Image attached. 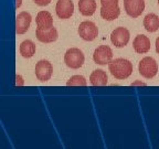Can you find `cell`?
Segmentation results:
<instances>
[{
    "label": "cell",
    "instance_id": "6da1fadb",
    "mask_svg": "<svg viewBox=\"0 0 159 149\" xmlns=\"http://www.w3.org/2000/svg\"><path fill=\"white\" fill-rule=\"evenodd\" d=\"M108 70L115 79H125L132 75L133 64L129 60L118 57V59L112 60L108 63Z\"/></svg>",
    "mask_w": 159,
    "mask_h": 149
},
{
    "label": "cell",
    "instance_id": "7a4b0ae2",
    "mask_svg": "<svg viewBox=\"0 0 159 149\" xmlns=\"http://www.w3.org/2000/svg\"><path fill=\"white\" fill-rule=\"evenodd\" d=\"M139 74L144 76L145 79H152L158 73V64L156 60L152 56H146L140 60L138 64Z\"/></svg>",
    "mask_w": 159,
    "mask_h": 149
},
{
    "label": "cell",
    "instance_id": "3957f363",
    "mask_svg": "<svg viewBox=\"0 0 159 149\" xmlns=\"http://www.w3.org/2000/svg\"><path fill=\"white\" fill-rule=\"evenodd\" d=\"M85 61L84 53L77 47H71L64 54V63L71 69H80Z\"/></svg>",
    "mask_w": 159,
    "mask_h": 149
},
{
    "label": "cell",
    "instance_id": "277c9868",
    "mask_svg": "<svg viewBox=\"0 0 159 149\" xmlns=\"http://www.w3.org/2000/svg\"><path fill=\"white\" fill-rule=\"evenodd\" d=\"M79 34L84 41H94L98 35V28L92 21H83L79 25Z\"/></svg>",
    "mask_w": 159,
    "mask_h": 149
},
{
    "label": "cell",
    "instance_id": "5b68a950",
    "mask_svg": "<svg viewBox=\"0 0 159 149\" xmlns=\"http://www.w3.org/2000/svg\"><path fill=\"white\" fill-rule=\"evenodd\" d=\"M34 73L40 82H47L53 74V66L48 60H40L35 64Z\"/></svg>",
    "mask_w": 159,
    "mask_h": 149
},
{
    "label": "cell",
    "instance_id": "8992f818",
    "mask_svg": "<svg viewBox=\"0 0 159 149\" xmlns=\"http://www.w3.org/2000/svg\"><path fill=\"white\" fill-rule=\"evenodd\" d=\"M130 39V33L128 29L124 27H118L111 33V41L116 47H124L128 44Z\"/></svg>",
    "mask_w": 159,
    "mask_h": 149
},
{
    "label": "cell",
    "instance_id": "52a82bcc",
    "mask_svg": "<svg viewBox=\"0 0 159 149\" xmlns=\"http://www.w3.org/2000/svg\"><path fill=\"white\" fill-rule=\"evenodd\" d=\"M113 59V50L108 45H99L93 53V60L96 64L106 65Z\"/></svg>",
    "mask_w": 159,
    "mask_h": 149
},
{
    "label": "cell",
    "instance_id": "ba28073f",
    "mask_svg": "<svg viewBox=\"0 0 159 149\" xmlns=\"http://www.w3.org/2000/svg\"><path fill=\"white\" fill-rule=\"evenodd\" d=\"M124 9L129 17H139L145 10V0H124Z\"/></svg>",
    "mask_w": 159,
    "mask_h": 149
},
{
    "label": "cell",
    "instance_id": "9c48e42d",
    "mask_svg": "<svg viewBox=\"0 0 159 149\" xmlns=\"http://www.w3.org/2000/svg\"><path fill=\"white\" fill-rule=\"evenodd\" d=\"M55 12L60 19H69L74 12V3L72 0H59L55 6Z\"/></svg>",
    "mask_w": 159,
    "mask_h": 149
},
{
    "label": "cell",
    "instance_id": "30bf717a",
    "mask_svg": "<svg viewBox=\"0 0 159 149\" xmlns=\"http://www.w3.org/2000/svg\"><path fill=\"white\" fill-rule=\"evenodd\" d=\"M35 37L40 42L51 43L57 41V30L54 27L51 28H37L35 30Z\"/></svg>",
    "mask_w": 159,
    "mask_h": 149
},
{
    "label": "cell",
    "instance_id": "8fae6325",
    "mask_svg": "<svg viewBox=\"0 0 159 149\" xmlns=\"http://www.w3.org/2000/svg\"><path fill=\"white\" fill-rule=\"evenodd\" d=\"M32 21V17L28 11H21L16 18V32L17 34H23L29 30Z\"/></svg>",
    "mask_w": 159,
    "mask_h": 149
},
{
    "label": "cell",
    "instance_id": "7c38bea8",
    "mask_svg": "<svg viewBox=\"0 0 159 149\" xmlns=\"http://www.w3.org/2000/svg\"><path fill=\"white\" fill-rule=\"evenodd\" d=\"M133 47H134L135 52L143 54V53H147L150 50V40L148 37L144 34H138L135 37L134 41H133Z\"/></svg>",
    "mask_w": 159,
    "mask_h": 149
},
{
    "label": "cell",
    "instance_id": "4fadbf2b",
    "mask_svg": "<svg viewBox=\"0 0 159 149\" xmlns=\"http://www.w3.org/2000/svg\"><path fill=\"white\" fill-rule=\"evenodd\" d=\"M89 83L93 86H105L108 83V76L103 70H95L89 75Z\"/></svg>",
    "mask_w": 159,
    "mask_h": 149
},
{
    "label": "cell",
    "instance_id": "5bb4252c",
    "mask_svg": "<svg viewBox=\"0 0 159 149\" xmlns=\"http://www.w3.org/2000/svg\"><path fill=\"white\" fill-rule=\"evenodd\" d=\"M35 23L39 28H51L53 27V17L49 11H40L35 17Z\"/></svg>",
    "mask_w": 159,
    "mask_h": 149
},
{
    "label": "cell",
    "instance_id": "9a60e30c",
    "mask_svg": "<svg viewBox=\"0 0 159 149\" xmlns=\"http://www.w3.org/2000/svg\"><path fill=\"white\" fill-rule=\"evenodd\" d=\"M79 10L85 17L93 16L96 11V1L95 0H79Z\"/></svg>",
    "mask_w": 159,
    "mask_h": 149
},
{
    "label": "cell",
    "instance_id": "2e32d148",
    "mask_svg": "<svg viewBox=\"0 0 159 149\" xmlns=\"http://www.w3.org/2000/svg\"><path fill=\"white\" fill-rule=\"evenodd\" d=\"M144 28L148 32H156L159 29V17L156 13H148L144 18Z\"/></svg>",
    "mask_w": 159,
    "mask_h": 149
},
{
    "label": "cell",
    "instance_id": "e0dca14e",
    "mask_svg": "<svg viewBox=\"0 0 159 149\" xmlns=\"http://www.w3.org/2000/svg\"><path fill=\"white\" fill-rule=\"evenodd\" d=\"M35 44L31 41V40H25L23 42H21L19 47V52L20 54L22 55L23 57L25 59H30V57H32L35 53Z\"/></svg>",
    "mask_w": 159,
    "mask_h": 149
},
{
    "label": "cell",
    "instance_id": "ac0fdd59",
    "mask_svg": "<svg viewBox=\"0 0 159 149\" xmlns=\"http://www.w3.org/2000/svg\"><path fill=\"white\" fill-rule=\"evenodd\" d=\"M101 17L106 21H113L117 19L120 15V9L119 7H113V8H105L101 7Z\"/></svg>",
    "mask_w": 159,
    "mask_h": 149
},
{
    "label": "cell",
    "instance_id": "d6986e66",
    "mask_svg": "<svg viewBox=\"0 0 159 149\" xmlns=\"http://www.w3.org/2000/svg\"><path fill=\"white\" fill-rule=\"evenodd\" d=\"M67 86H86L87 82L83 75H73L66 82Z\"/></svg>",
    "mask_w": 159,
    "mask_h": 149
},
{
    "label": "cell",
    "instance_id": "ffe728a7",
    "mask_svg": "<svg viewBox=\"0 0 159 149\" xmlns=\"http://www.w3.org/2000/svg\"><path fill=\"white\" fill-rule=\"evenodd\" d=\"M118 1L119 0H101V5L105 8L118 7Z\"/></svg>",
    "mask_w": 159,
    "mask_h": 149
},
{
    "label": "cell",
    "instance_id": "44dd1931",
    "mask_svg": "<svg viewBox=\"0 0 159 149\" xmlns=\"http://www.w3.org/2000/svg\"><path fill=\"white\" fill-rule=\"evenodd\" d=\"M16 86H23L25 85V81H23V77L20 74L16 75Z\"/></svg>",
    "mask_w": 159,
    "mask_h": 149
},
{
    "label": "cell",
    "instance_id": "7402d4cb",
    "mask_svg": "<svg viewBox=\"0 0 159 149\" xmlns=\"http://www.w3.org/2000/svg\"><path fill=\"white\" fill-rule=\"evenodd\" d=\"M52 0H33V2L35 5L40 6V7H44V6H48Z\"/></svg>",
    "mask_w": 159,
    "mask_h": 149
},
{
    "label": "cell",
    "instance_id": "603a6c76",
    "mask_svg": "<svg viewBox=\"0 0 159 149\" xmlns=\"http://www.w3.org/2000/svg\"><path fill=\"white\" fill-rule=\"evenodd\" d=\"M132 86H145V85H146V83H144V82H142V81H136V82H133L132 84Z\"/></svg>",
    "mask_w": 159,
    "mask_h": 149
},
{
    "label": "cell",
    "instance_id": "cb8c5ba5",
    "mask_svg": "<svg viewBox=\"0 0 159 149\" xmlns=\"http://www.w3.org/2000/svg\"><path fill=\"white\" fill-rule=\"evenodd\" d=\"M155 45H156V52L159 54V37L156 39V44Z\"/></svg>",
    "mask_w": 159,
    "mask_h": 149
},
{
    "label": "cell",
    "instance_id": "d4e9b609",
    "mask_svg": "<svg viewBox=\"0 0 159 149\" xmlns=\"http://www.w3.org/2000/svg\"><path fill=\"white\" fill-rule=\"evenodd\" d=\"M21 3H22V0H16V8H20L21 7Z\"/></svg>",
    "mask_w": 159,
    "mask_h": 149
},
{
    "label": "cell",
    "instance_id": "484cf974",
    "mask_svg": "<svg viewBox=\"0 0 159 149\" xmlns=\"http://www.w3.org/2000/svg\"><path fill=\"white\" fill-rule=\"evenodd\" d=\"M158 5H159V0H158Z\"/></svg>",
    "mask_w": 159,
    "mask_h": 149
}]
</instances>
